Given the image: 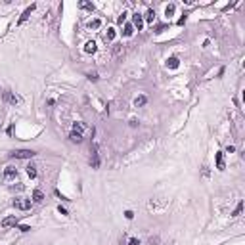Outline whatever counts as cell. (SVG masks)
I'll return each instance as SVG.
<instances>
[{
	"label": "cell",
	"instance_id": "obj_21",
	"mask_svg": "<svg viewBox=\"0 0 245 245\" xmlns=\"http://www.w3.org/2000/svg\"><path fill=\"white\" fill-rule=\"evenodd\" d=\"M165 14H167V15H173V14H174V4H169V6H167Z\"/></svg>",
	"mask_w": 245,
	"mask_h": 245
},
{
	"label": "cell",
	"instance_id": "obj_19",
	"mask_svg": "<svg viewBox=\"0 0 245 245\" xmlns=\"http://www.w3.org/2000/svg\"><path fill=\"white\" fill-rule=\"evenodd\" d=\"M27 174H29L31 178H35V176H36V169H35L33 165H29V167H27Z\"/></svg>",
	"mask_w": 245,
	"mask_h": 245
},
{
	"label": "cell",
	"instance_id": "obj_2",
	"mask_svg": "<svg viewBox=\"0 0 245 245\" xmlns=\"http://www.w3.org/2000/svg\"><path fill=\"white\" fill-rule=\"evenodd\" d=\"M14 207H15V209H19V211H29L31 209V201H29V199H15Z\"/></svg>",
	"mask_w": 245,
	"mask_h": 245
},
{
	"label": "cell",
	"instance_id": "obj_25",
	"mask_svg": "<svg viewBox=\"0 0 245 245\" xmlns=\"http://www.w3.org/2000/svg\"><path fill=\"white\" fill-rule=\"evenodd\" d=\"M132 216H134V213H132V211H126V218L130 220V218H132Z\"/></svg>",
	"mask_w": 245,
	"mask_h": 245
},
{
	"label": "cell",
	"instance_id": "obj_23",
	"mask_svg": "<svg viewBox=\"0 0 245 245\" xmlns=\"http://www.w3.org/2000/svg\"><path fill=\"white\" fill-rule=\"evenodd\" d=\"M125 21H126V14H125V12H122V14L119 15V23L122 25V23H125Z\"/></svg>",
	"mask_w": 245,
	"mask_h": 245
},
{
	"label": "cell",
	"instance_id": "obj_26",
	"mask_svg": "<svg viewBox=\"0 0 245 245\" xmlns=\"http://www.w3.org/2000/svg\"><path fill=\"white\" fill-rule=\"evenodd\" d=\"M19 230H21V232H29L31 228H29V226H19Z\"/></svg>",
	"mask_w": 245,
	"mask_h": 245
},
{
	"label": "cell",
	"instance_id": "obj_7",
	"mask_svg": "<svg viewBox=\"0 0 245 245\" xmlns=\"http://www.w3.org/2000/svg\"><path fill=\"white\" fill-rule=\"evenodd\" d=\"M216 169H220V170H224V155L222 153H216Z\"/></svg>",
	"mask_w": 245,
	"mask_h": 245
},
{
	"label": "cell",
	"instance_id": "obj_1",
	"mask_svg": "<svg viewBox=\"0 0 245 245\" xmlns=\"http://www.w3.org/2000/svg\"><path fill=\"white\" fill-rule=\"evenodd\" d=\"M33 155H35V151H31V149H17V151L12 153V157H15V159H31Z\"/></svg>",
	"mask_w": 245,
	"mask_h": 245
},
{
	"label": "cell",
	"instance_id": "obj_11",
	"mask_svg": "<svg viewBox=\"0 0 245 245\" xmlns=\"http://www.w3.org/2000/svg\"><path fill=\"white\" fill-rule=\"evenodd\" d=\"M69 138H71L73 142H77V144H79V142H83V134H80V132H75V130L71 132V136H69Z\"/></svg>",
	"mask_w": 245,
	"mask_h": 245
},
{
	"label": "cell",
	"instance_id": "obj_12",
	"mask_svg": "<svg viewBox=\"0 0 245 245\" xmlns=\"http://www.w3.org/2000/svg\"><path fill=\"white\" fill-rule=\"evenodd\" d=\"M146 21H148V23H153L155 21V12L153 10H148V12H146Z\"/></svg>",
	"mask_w": 245,
	"mask_h": 245
},
{
	"label": "cell",
	"instance_id": "obj_5",
	"mask_svg": "<svg viewBox=\"0 0 245 245\" xmlns=\"http://www.w3.org/2000/svg\"><path fill=\"white\" fill-rule=\"evenodd\" d=\"M132 21H134V25H132V27H138V31H140V29H142V25H144V19H142V15H140V14H134Z\"/></svg>",
	"mask_w": 245,
	"mask_h": 245
},
{
	"label": "cell",
	"instance_id": "obj_6",
	"mask_svg": "<svg viewBox=\"0 0 245 245\" xmlns=\"http://www.w3.org/2000/svg\"><path fill=\"white\" fill-rule=\"evenodd\" d=\"M33 10H35V4H31V6L27 8L25 12H23V15H21V17H19V23H23V21H25V19H27V17H29V15H31V12H33Z\"/></svg>",
	"mask_w": 245,
	"mask_h": 245
},
{
	"label": "cell",
	"instance_id": "obj_20",
	"mask_svg": "<svg viewBox=\"0 0 245 245\" xmlns=\"http://www.w3.org/2000/svg\"><path fill=\"white\" fill-rule=\"evenodd\" d=\"M73 130H75V132H80L83 134V130H84V126L80 125V122H75V125H73Z\"/></svg>",
	"mask_w": 245,
	"mask_h": 245
},
{
	"label": "cell",
	"instance_id": "obj_3",
	"mask_svg": "<svg viewBox=\"0 0 245 245\" xmlns=\"http://www.w3.org/2000/svg\"><path fill=\"white\" fill-rule=\"evenodd\" d=\"M15 174H17L15 167H6V170H4V178H6V180H14Z\"/></svg>",
	"mask_w": 245,
	"mask_h": 245
},
{
	"label": "cell",
	"instance_id": "obj_8",
	"mask_svg": "<svg viewBox=\"0 0 245 245\" xmlns=\"http://www.w3.org/2000/svg\"><path fill=\"white\" fill-rule=\"evenodd\" d=\"M84 52L86 54H94L96 52V42H86L84 44Z\"/></svg>",
	"mask_w": 245,
	"mask_h": 245
},
{
	"label": "cell",
	"instance_id": "obj_14",
	"mask_svg": "<svg viewBox=\"0 0 245 245\" xmlns=\"http://www.w3.org/2000/svg\"><path fill=\"white\" fill-rule=\"evenodd\" d=\"M33 199H35V201H42V199H44V194L40 190H35V191H33Z\"/></svg>",
	"mask_w": 245,
	"mask_h": 245
},
{
	"label": "cell",
	"instance_id": "obj_13",
	"mask_svg": "<svg viewBox=\"0 0 245 245\" xmlns=\"http://www.w3.org/2000/svg\"><path fill=\"white\" fill-rule=\"evenodd\" d=\"M101 21L100 19H92V21H88V29H100Z\"/></svg>",
	"mask_w": 245,
	"mask_h": 245
},
{
	"label": "cell",
	"instance_id": "obj_4",
	"mask_svg": "<svg viewBox=\"0 0 245 245\" xmlns=\"http://www.w3.org/2000/svg\"><path fill=\"white\" fill-rule=\"evenodd\" d=\"M10 226H17V218L15 216H6L2 220V228H10Z\"/></svg>",
	"mask_w": 245,
	"mask_h": 245
},
{
	"label": "cell",
	"instance_id": "obj_15",
	"mask_svg": "<svg viewBox=\"0 0 245 245\" xmlns=\"http://www.w3.org/2000/svg\"><path fill=\"white\" fill-rule=\"evenodd\" d=\"M167 65H169L170 69H176V67H178V58H169V61H167Z\"/></svg>",
	"mask_w": 245,
	"mask_h": 245
},
{
	"label": "cell",
	"instance_id": "obj_18",
	"mask_svg": "<svg viewBox=\"0 0 245 245\" xmlns=\"http://www.w3.org/2000/svg\"><path fill=\"white\" fill-rule=\"evenodd\" d=\"M79 6H80V8H84V10H90V12H94V4H90V2H80Z\"/></svg>",
	"mask_w": 245,
	"mask_h": 245
},
{
	"label": "cell",
	"instance_id": "obj_22",
	"mask_svg": "<svg viewBox=\"0 0 245 245\" xmlns=\"http://www.w3.org/2000/svg\"><path fill=\"white\" fill-rule=\"evenodd\" d=\"M241 209H243V205L239 203V205L236 207V211H234V216H239V215H241Z\"/></svg>",
	"mask_w": 245,
	"mask_h": 245
},
{
	"label": "cell",
	"instance_id": "obj_16",
	"mask_svg": "<svg viewBox=\"0 0 245 245\" xmlns=\"http://www.w3.org/2000/svg\"><path fill=\"white\" fill-rule=\"evenodd\" d=\"M113 38H115V29H107V35H105V40H107V42H111Z\"/></svg>",
	"mask_w": 245,
	"mask_h": 245
},
{
	"label": "cell",
	"instance_id": "obj_17",
	"mask_svg": "<svg viewBox=\"0 0 245 245\" xmlns=\"http://www.w3.org/2000/svg\"><path fill=\"white\" fill-rule=\"evenodd\" d=\"M6 98H8V101H12V104H19V98L17 96H14V94H6Z\"/></svg>",
	"mask_w": 245,
	"mask_h": 245
},
{
	"label": "cell",
	"instance_id": "obj_9",
	"mask_svg": "<svg viewBox=\"0 0 245 245\" xmlns=\"http://www.w3.org/2000/svg\"><path fill=\"white\" fill-rule=\"evenodd\" d=\"M146 101H148L146 96H138L136 100H134V105H136V107H142V105H146Z\"/></svg>",
	"mask_w": 245,
	"mask_h": 245
},
{
	"label": "cell",
	"instance_id": "obj_24",
	"mask_svg": "<svg viewBox=\"0 0 245 245\" xmlns=\"http://www.w3.org/2000/svg\"><path fill=\"white\" fill-rule=\"evenodd\" d=\"M128 245H138V239H136V238H130V241H128Z\"/></svg>",
	"mask_w": 245,
	"mask_h": 245
},
{
	"label": "cell",
	"instance_id": "obj_10",
	"mask_svg": "<svg viewBox=\"0 0 245 245\" xmlns=\"http://www.w3.org/2000/svg\"><path fill=\"white\" fill-rule=\"evenodd\" d=\"M132 33H134V27L130 25V23H126L125 29H122V35H125V36H132Z\"/></svg>",
	"mask_w": 245,
	"mask_h": 245
}]
</instances>
